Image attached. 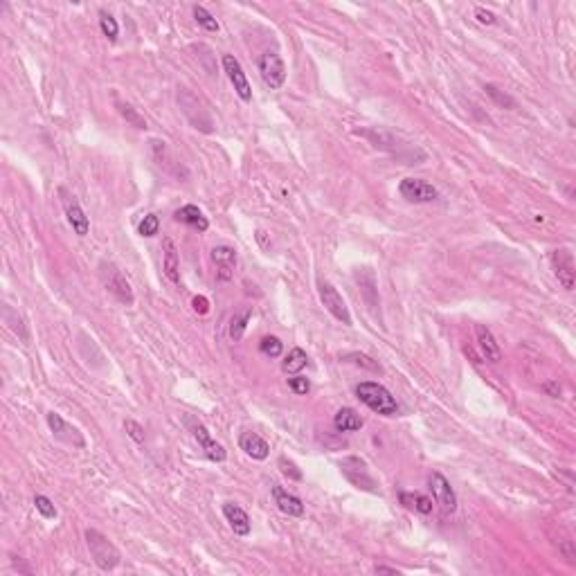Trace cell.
<instances>
[{
    "instance_id": "6da1fadb",
    "label": "cell",
    "mask_w": 576,
    "mask_h": 576,
    "mask_svg": "<svg viewBox=\"0 0 576 576\" xmlns=\"http://www.w3.org/2000/svg\"><path fill=\"white\" fill-rule=\"evenodd\" d=\"M356 397L367 406L371 412H376L381 417H397L399 415V403L390 394V390L381 383L374 381H362L356 385Z\"/></svg>"
},
{
    "instance_id": "7a4b0ae2",
    "label": "cell",
    "mask_w": 576,
    "mask_h": 576,
    "mask_svg": "<svg viewBox=\"0 0 576 576\" xmlns=\"http://www.w3.org/2000/svg\"><path fill=\"white\" fill-rule=\"evenodd\" d=\"M86 545H88V552L93 556L95 565L104 572H111L120 565L122 556L120 550L115 547L106 536L97 529H86Z\"/></svg>"
},
{
    "instance_id": "3957f363",
    "label": "cell",
    "mask_w": 576,
    "mask_h": 576,
    "mask_svg": "<svg viewBox=\"0 0 576 576\" xmlns=\"http://www.w3.org/2000/svg\"><path fill=\"white\" fill-rule=\"evenodd\" d=\"M259 72L271 90H280L286 83V65L277 52H264L259 56Z\"/></svg>"
},
{
    "instance_id": "277c9868",
    "label": "cell",
    "mask_w": 576,
    "mask_h": 576,
    "mask_svg": "<svg viewBox=\"0 0 576 576\" xmlns=\"http://www.w3.org/2000/svg\"><path fill=\"white\" fill-rule=\"evenodd\" d=\"M318 293H320V300H322V306L326 311H329L335 320H340L342 324L351 326L353 320H351V313L347 309V304H344L342 295L335 291V286L329 284V282H320L318 284Z\"/></svg>"
},
{
    "instance_id": "5b68a950",
    "label": "cell",
    "mask_w": 576,
    "mask_h": 576,
    "mask_svg": "<svg viewBox=\"0 0 576 576\" xmlns=\"http://www.w3.org/2000/svg\"><path fill=\"white\" fill-rule=\"evenodd\" d=\"M340 468H342L344 477H347L353 486L362 488V491L376 493V482H374V477L367 470V464H365L360 457H344L340 462Z\"/></svg>"
},
{
    "instance_id": "8992f818",
    "label": "cell",
    "mask_w": 576,
    "mask_h": 576,
    "mask_svg": "<svg viewBox=\"0 0 576 576\" xmlns=\"http://www.w3.org/2000/svg\"><path fill=\"white\" fill-rule=\"evenodd\" d=\"M399 194L408 203H432V200L439 198V191L424 178H403L399 185Z\"/></svg>"
},
{
    "instance_id": "52a82bcc",
    "label": "cell",
    "mask_w": 576,
    "mask_h": 576,
    "mask_svg": "<svg viewBox=\"0 0 576 576\" xmlns=\"http://www.w3.org/2000/svg\"><path fill=\"white\" fill-rule=\"evenodd\" d=\"M102 277H104L106 288L115 297H118L122 304L131 306L133 302H136V297H133V291H131V284L127 282V277H124L113 264H102Z\"/></svg>"
},
{
    "instance_id": "ba28073f",
    "label": "cell",
    "mask_w": 576,
    "mask_h": 576,
    "mask_svg": "<svg viewBox=\"0 0 576 576\" xmlns=\"http://www.w3.org/2000/svg\"><path fill=\"white\" fill-rule=\"evenodd\" d=\"M187 426L191 428V435H194V439L200 444V448H203L205 457L212 459V462H223V459H225V448L221 446L212 435H209V430L203 424H200V421L191 419V417H187Z\"/></svg>"
},
{
    "instance_id": "9c48e42d",
    "label": "cell",
    "mask_w": 576,
    "mask_h": 576,
    "mask_svg": "<svg viewBox=\"0 0 576 576\" xmlns=\"http://www.w3.org/2000/svg\"><path fill=\"white\" fill-rule=\"evenodd\" d=\"M428 482H430L432 497H435V502L441 506V511H444V513H455L457 511V495H455L453 486H450L448 479L441 475V473H432Z\"/></svg>"
},
{
    "instance_id": "30bf717a",
    "label": "cell",
    "mask_w": 576,
    "mask_h": 576,
    "mask_svg": "<svg viewBox=\"0 0 576 576\" xmlns=\"http://www.w3.org/2000/svg\"><path fill=\"white\" fill-rule=\"evenodd\" d=\"M47 426H50L52 435L59 441H63V444L74 446V448H86L83 435L74 426H70L65 419H61V415H56V412H47Z\"/></svg>"
},
{
    "instance_id": "8fae6325",
    "label": "cell",
    "mask_w": 576,
    "mask_h": 576,
    "mask_svg": "<svg viewBox=\"0 0 576 576\" xmlns=\"http://www.w3.org/2000/svg\"><path fill=\"white\" fill-rule=\"evenodd\" d=\"M552 266H554V273L559 277L561 286L565 291H574V284H576V271H574V257L570 250H554L552 253Z\"/></svg>"
},
{
    "instance_id": "7c38bea8",
    "label": "cell",
    "mask_w": 576,
    "mask_h": 576,
    "mask_svg": "<svg viewBox=\"0 0 576 576\" xmlns=\"http://www.w3.org/2000/svg\"><path fill=\"white\" fill-rule=\"evenodd\" d=\"M223 70L227 74V79L232 81L239 97L243 102H253V88H250V83H248V77L241 68V63H239L232 54H223Z\"/></svg>"
},
{
    "instance_id": "4fadbf2b",
    "label": "cell",
    "mask_w": 576,
    "mask_h": 576,
    "mask_svg": "<svg viewBox=\"0 0 576 576\" xmlns=\"http://www.w3.org/2000/svg\"><path fill=\"white\" fill-rule=\"evenodd\" d=\"M61 194H63L65 218H68L70 227L74 230V234L86 237V234L90 232V221H88V216H86L83 209H81L79 200H77L74 196H70V194H65V189H61Z\"/></svg>"
},
{
    "instance_id": "5bb4252c",
    "label": "cell",
    "mask_w": 576,
    "mask_h": 576,
    "mask_svg": "<svg viewBox=\"0 0 576 576\" xmlns=\"http://www.w3.org/2000/svg\"><path fill=\"white\" fill-rule=\"evenodd\" d=\"M273 500L277 504L282 513L291 515V518H302L304 515V502L300 500L297 495L288 493L284 486L280 484H273Z\"/></svg>"
},
{
    "instance_id": "9a60e30c",
    "label": "cell",
    "mask_w": 576,
    "mask_h": 576,
    "mask_svg": "<svg viewBox=\"0 0 576 576\" xmlns=\"http://www.w3.org/2000/svg\"><path fill=\"white\" fill-rule=\"evenodd\" d=\"M239 448H241L248 457L259 459V462L271 455V444H268L262 435H257V432H241V435H239Z\"/></svg>"
},
{
    "instance_id": "2e32d148",
    "label": "cell",
    "mask_w": 576,
    "mask_h": 576,
    "mask_svg": "<svg viewBox=\"0 0 576 576\" xmlns=\"http://www.w3.org/2000/svg\"><path fill=\"white\" fill-rule=\"evenodd\" d=\"M223 515L230 522V529H232L237 536H250V515L239 504L234 502H225L223 504Z\"/></svg>"
},
{
    "instance_id": "e0dca14e",
    "label": "cell",
    "mask_w": 576,
    "mask_h": 576,
    "mask_svg": "<svg viewBox=\"0 0 576 576\" xmlns=\"http://www.w3.org/2000/svg\"><path fill=\"white\" fill-rule=\"evenodd\" d=\"M212 259L214 264L218 266V280L221 282H227L232 280V271L237 266V250L230 246H216L212 250Z\"/></svg>"
},
{
    "instance_id": "ac0fdd59",
    "label": "cell",
    "mask_w": 576,
    "mask_h": 576,
    "mask_svg": "<svg viewBox=\"0 0 576 576\" xmlns=\"http://www.w3.org/2000/svg\"><path fill=\"white\" fill-rule=\"evenodd\" d=\"M475 335H477V344H479V349H482L486 360H491V362L502 360V349H500V344H497L495 335L491 333V329H488V326L477 324L475 326Z\"/></svg>"
},
{
    "instance_id": "d6986e66",
    "label": "cell",
    "mask_w": 576,
    "mask_h": 576,
    "mask_svg": "<svg viewBox=\"0 0 576 576\" xmlns=\"http://www.w3.org/2000/svg\"><path fill=\"white\" fill-rule=\"evenodd\" d=\"M162 253H165V257H162V271H165V277L169 282L178 284L180 282V259H178L176 243L171 241V239H165V241H162Z\"/></svg>"
},
{
    "instance_id": "ffe728a7",
    "label": "cell",
    "mask_w": 576,
    "mask_h": 576,
    "mask_svg": "<svg viewBox=\"0 0 576 576\" xmlns=\"http://www.w3.org/2000/svg\"><path fill=\"white\" fill-rule=\"evenodd\" d=\"M151 151H153V156H156V160H158V165H160V167H165L167 171H171V174L178 176V178H180V174H182V176H187L180 162H176V160H174V156H171V153H169V149H167V144H165V142H160V140H151Z\"/></svg>"
},
{
    "instance_id": "44dd1931",
    "label": "cell",
    "mask_w": 576,
    "mask_h": 576,
    "mask_svg": "<svg viewBox=\"0 0 576 576\" xmlns=\"http://www.w3.org/2000/svg\"><path fill=\"white\" fill-rule=\"evenodd\" d=\"M333 426L338 432H358L365 426V421L353 408H340L333 417Z\"/></svg>"
},
{
    "instance_id": "7402d4cb",
    "label": "cell",
    "mask_w": 576,
    "mask_h": 576,
    "mask_svg": "<svg viewBox=\"0 0 576 576\" xmlns=\"http://www.w3.org/2000/svg\"><path fill=\"white\" fill-rule=\"evenodd\" d=\"M174 218L178 221V223H185L189 227H194L198 230V232H205V230L209 227V221L203 216V212L196 207V205H185V207H180L178 212L174 214Z\"/></svg>"
},
{
    "instance_id": "603a6c76",
    "label": "cell",
    "mask_w": 576,
    "mask_h": 576,
    "mask_svg": "<svg viewBox=\"0 0 576 576\" xmlns=\"http://www.w3.org/2000/svg\"><path fill=\"white\" fill-rule=\"evenodd\" d=\"M399 500H401L403 506L410 509V511H417V513H424V515L432 513V500H430L428 495H424V493H408V491H403L399 495Z\"/></svg>"
},
{
    "instance_id": "cb8c5ba5",
    "label": "cell",
    "mask_w": 576,
    "mask_h": 576,
    "mask_svg": "<svg viewBox=\"0 0 576 576\" xmlns=\"http://www.w3.org/2000/svg\"><path fill=\"white\" fill-rule=\"evenodd\" d=\"M253 318V306H246V309L237 311L232 315V322H230V338L232 340H241L243 333L248 329V322Z\"/></svg>"
},
{
    "instance_id": "d4e9b609",
    "label": "cell",
    "mask_w": 576,
    "mask_h": 576,
    "mask_svg": "<svg viewBox=\"0 0 576 576\" xmlns=\"http://www.w3.org/2000/svg\"><path fill=\"white\" fill-rule=\"evenodd\" d=\"M306 362H309V358H306V351L300 349V347H295V349L288 351V356L284 358L282 369L286 374H297V371H302L306 367Z\"/></svg>"
},
{
    "instance_id": "484cf974",
    "label": "cell",
    "mask_w": 576,
    "mask_h": 576,
    "mask_svg": "<svg viewBox=\"0 0 576 576\" xmlns=\"http://www.w3.org/2000/svg\"><path fill=\"white\" fill-rule=\"evenodd\" d=\"M118 111L124 120H127L131 127H136L138 131H144L147 129V120L142 118V115L131 106V104H124V102H118Z\"/></svg>"
},
{
    "instance_id": "4316f807",
    "label": "cell",
    "mask_w": 576,
    "mask_h": 576,
    "mask_svg": "<svg viewBox=\"0 0 576 576\" xmlns=\"http://www.w3.org/2000/svg\"><path fill=\"white\" fill-rule=\"evenodd\" d=\"M99 27H102V34L109 38V41H118V34H120V25L118 21L109 14V12H102L99 14Z\"/></svg>"
},
{
    "instance_id": "83f0119b",
    "label": "cell",
    "mask_w": 576,
    "mask_h": 576,
    "mask_svg": "<svg viewBox=\"0 0 576 576\" xmlns=\"http://www.w3.org/2000/svg\"><path fill=\"white\" fill-rule=\"evenodd\" d=\"M194 18H196V23H198L200 27H203V30H207V32H218L216 18H214L212 14H209L205 7L196 5V7H194Z\"/></svg>"
},
{
    "instance_id": "f1b7e54d",
    "label": "cell",
    "mask_w": 576,
    "mask_h": 576,
    "mask_svg": "<svg viewBox=\"0 0 576 576\" xmlns=\"http://www.w3.org/2000/svg\"><path fill=\"white\" fill-rule=\"evenodd\" d=\"M282 349H284V344L280 338H275V335H266V338H262V342H259V351L271 358L282 356Z\"/></svg>"
},
{
    "instance_id": "f546056e",
    "label": "cell",
    "mask_w": 576,
    "mask_h": 576,
    "mask_svg": "<svg viewBox=\"0 0 576 576\" xmlns=\"http://www.w3.org/2000/svg\"><path fill=\"white\" fill-rule=\"evenodd\" d=\"M484 90H486V95L488 97H491L495 104H500L502 109H515V102L509 97L506 93H502L500 88H497V86H493V83H486L484 86Z\"/></svg>"
},
{
    "instance_id": "4dcf8cb0",
    "label": "cell",
    "mask_w": 576,
    "mask_h": 576,
    "mask_svg": "<svg viewBox=\"0 0 576 576\" xmlns=\"http://www.w3.org/2000/svg\"><path fill=\"white\" fill-rule=\"evenodd\" d=\"M34 506H36V511L45 518V520H54V518H56V506H54V502L50 500V497L36 495L34 497Z\"/></svg>"
},
{
    "instance_id": "1f68e13d",
    "label": "cell",
    "mask_w": 576,
    "mask_h": 576,
    "mask_svg": "<svg viewBox=\"0 0 576 576\" xmlns=\"http://www.w3.org/2000/svg\"><path fill=\"white\" fill-rule=\"evenodd\" d=\"M158 230H160V218H158V214H147V216H144V218L140 221L138 232H140L142 237H156Z\"/></svg>"
},
{
    "instance_id": "d6a6232c",
    "label": "cell",
    "mask_w": 576,
    "mask_h": 576,
    "mask_svg": "<svg viewBox=\"0 0 576 576\" xmlns=\"http://www.w3.org/2000/svg\"><path fill=\"white\" fill-rule=\"evenodd\" d=\"M280 468H282V473L288 477V479H295V482H302V470L297 468L291 459H286V457H280Z\"/></svg>"
},
{
    "instance_id": "836d02e7",
    "label": "cell",
    "mask_w": 576,
    "mask_h": 576,
    "mask_svg": "<svg viewBox=\"0 0 576 576\" xmlns=\"http://www.w3.org/2000/svg\"><path fill=\"white\" fill-rule=\"evenodd\" d=\"M124 430H127V435L136 441V444H144V428L138 424V421L127 419L124 421Z\"/></svg>"
},
{
    "instance_id": "e575fe53",
    "label": "cell",
    "mask_w": 576,
    "mask_h": 576,
    "mask_svg": "<svg viewBox=\"0 0 576 576\" xmlns=\"http://www.w3.org/2000/svg\"><path fill=\"white\" fill-rule=\"evenodd\" d=\"M288 387H291L295 394H309L311 390V383L306 376H300V374H295L293 378H288Z\"/></svg>"
},
{
    "instance_id": "d590c367",
    "label": "cell",
    "mask_w": 576,
    "mask_h": 576,
    "mask_svg": "<svg viewBox=\"0 0 576 576\" xmlns=\"http://www.w3.org/2000/svg\"><path fill=\"white\" fill-rule=\"evenodd\" d=\"M344 358H347L349 362L362 365V367H367V369H371V371H376V369H378V365L374 362L369 356H365V353H349V356H344Z\"/></svg>"
},
{
    "instance_id": "8d00e7d4",
    "label": "cell",
    "mask_w": 576,
    "mask_h": 576,
    "mask_svg": "<svg viewBox=\"0 0 576 576\" xmlns=\"http://www.w3.org/2000/svg\"><path fill=\"white\" fill-rule=\"evenodd\" d=\"M475 18H477V23H482V25H495V14L493 12H488V9L484 7H477L475 9Z\"/></svg>"
},
{
    "instance_id": "74e56055",
    "label": "cell",
    "mask_w": 576,
    "mask_h": 576,
    "mask_svg": "<svg viewBox=\"0 0 576 576\" xmlns=\"http://www.w3.org/2000/svg\"><path fill=\"white\" fill-rule=\"evenodd\" d=\"M191 306H194V311H196L198 315L209 313V300H207V297H203V295L194 297V300H191Z\"/></svg>"
},
{
    "instance_id": "f35d334b",
    "label": "cell",
    "mask_w": 576,
    "mask_h": 576,
    "mask_svg": "<svg viewBox=\"0 0 576 576\" xmlns=\"http://www.w3.org/2000/svg\"><path fill=\"white\" fill-rule=\"evenodd\" d=\"M543 390H545V392H547V394H550V397H554V399H559V397H561V385H559V383H556V381H550V383H545V385H543Z\"/></svg>"
},
{
    "instance_id": "ab89813d",
    "label": "cell",
    "mask_w": 576,
    "mask_h": 576,
    "mask_svg": "<svg viewBox=\"0 0 576 576\" xmlns=\"http://www.w3.org/2000/svg\"><path fill=\"white\" fill-rule=\"evenodd\" d=\"M374 570H376V572H387V574H399L397 568H387V565H376Z\"/></svg>"
}]
</instances>
